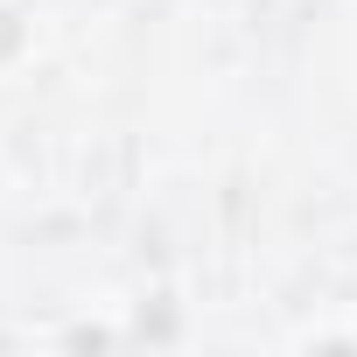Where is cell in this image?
<instances>
[{
  "mask_svg": "<svg viewBox=\"0 0 357 357\" xmlns=\"http://www.w3.org/2000/svg\"><path fill=\"white\" fill-rule=\"evenodd\" d=\"M15 36H22V29H15V15H0V56L15 50Z\"/></svg>",
  "mask_w": 357,
  "mask_h": 357,
  "instance_id": "obj_1",
  "label": "cell"
}]
</instances>
